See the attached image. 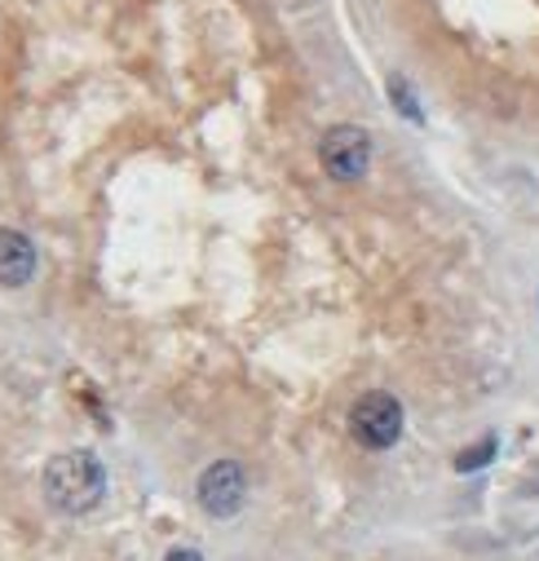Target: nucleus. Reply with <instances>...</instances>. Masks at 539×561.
I'll return each instance as SVG.
<instances>
[{
  "label": "nucleus",
  "mask_w": 539,
  "mask_h": 561,
  "mask_svg": "<svg viewBox=\"0 0 539 561\" xmlns=\"http://www.w3.org/2000/svg\"><path fill=\"white\" fill-rule=\"evenodd\" d=\"M41 486H45V500L58 513L80 517V513H89V508L102 504V495H106V469H102V460L93 451H62V456H54L45 465Z\"/></svg>",
  "instance_id": "nucleus-1"
},
{
  "label": "nucleus",
  "mask_w": 539,
  "mask_h": 561,
  "mask_svg": "<svg viewBox=\"0 0 539 561\" xmlns=\"http://www.w3.org/2000/svg\"><path fill=\"white\" fill-rule=\"evenodd\" d=\"M349 434L367 451H389L402 438V402L393 393H385V389L363 393L349 407Z\"/></svg>",
  "instance_id": "nucleus-2"
},
{
  "label": "nucleus",
  "mask_w": 539,
  "mask_h": 561,
  "mask_svg": "<svg viewBox=\"0 0 539 561\" xmlns=\"http://www.w3.org/2000/svg\"><path fill=\"white\" fill-rule=\"evenodd\" d=\"M319 160L328 169V178L336 182H358L371 164V137L358 128V124H336L323 133L319 142Z\"/></svg>",
  "instance_id": "nucleus-3"
},
{
  "label": "nucleus",
  "mask_w": 539,
  "mask_h": 561,
  "mask_svg": "<svg viewBox=\"0 0 539 561\" xmlns=\"http://www.w3.org/2000/svg\"><path fill=\"white\" fill-rule=\"evenodd\" d=\"M195 495H199V508L208 517H234L243 508V500H248V473H243V465H234V460L208 465L199 473Z\"/></svg>",
  "instance_id": "nucleus-4"
},
{
  "label": "nucleus",
  "mask_w": 539,
  "mask_h": 561,
  "mask_svg": "<svg viewBox=\"0 0 539 561\" xmlns=\"http://www.w3.org/2000/svg\"><path fill=\"white\" fill-rule=\"evenodd\" d=\"M36 274V243L23 230L0 226V288H23Z\"/></svg>",
  "instance_id": "nucleus-5"
},
{
  "label": "nucleus",
  "mask_w": 539,
  "mask_h": 561,
  "mask_svg": "<svg viewBox=\"0 0 539 561\" xmlns=\"http://www.w3.org/2000/svg\"><path fill=\"white\" fill-rule=\"evenodd\" d=\"M491 456H495V438H486L482 447H473V451H465V456L456 460V469H460V473H469V469H482V465H486Z\"/></svg>",
  "instance_id": "nucleus-6"
},
{
  "label": "nucleus",
  "mask_w": 539,
  "mask_h": 561,
  "mask_svg": "<svg viewBox=\"0 0 539 561\" xmlns=\"http://www.w3.org/2000/svg\"><path fill=\"white\" fill-rule=\"evenodd\" d=\"M393 98H398V111H402V115H412V119H421V111H416L412 93H408V89H402V80H393Z\"/></svg>",
  "instance_id": "nucleus-7"
},
{
  "label": "nucleus",
  "mask_w": 539,
  "mask_h": 561,
  "mask_svg": "<svg viewBox=\"0 0 539 561\" xmlns=\"http://www.w3.org/2000/svg\"><path fill=\"white\" fill-rule=\"evenodd\" d=\"M164 561H204V557H199V548H186V543H182V548H169Z\"/></svg>",
  "instance_id": "nucleus-8"
}]
</instances>
